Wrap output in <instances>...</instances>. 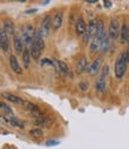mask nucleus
<instances>
[{"label":"nucleus","instance_id":"nucleus-1","mask_svg":"<svg viewBox=\"0 0 129 149\" xmlns=\"http://www.w3.org/2000/svg\"><path fill=\"white\" fill-rule=\"evenodd\" d=\"M127 64H128V62H127V57H126V52H123L119 56V58L115 63V76L117 79L123 78L126 70H127Z\"/></svg>","mask_w":129,"mask_h":149},{"label":"nucleus","instance_id":"nucleus-2","mask_svg":"<svg viewBox=\"0 0 129 149\" xmlns=\"http://www.w3.org/2000/svg\"><path fill=\"white\" fill-rule=\"evenodd\" d=\"M121 32V27H120V22L117 20V18H112L110 19V25H109V31L108 34L110 37V39H117Z\"/></svg>","mask_w":129,"mask_h":149},{"label":"nucleus","instance_id":"nucleus-3","mask_svg":"<svg viewBox=\"0 0 129 149\" xmlns=\"http://www.w3.org/2000/svg\"><path fill=\"white\" fill-rule=\"evenodd\" d=\"M96 29H97V22L96 20H91L89 22V25L86 27V31L85 33L83 34V40L84 43H89L90 39L94 38V36L96 33Z\"/></svg>","mask_w":129,"mask_h":149},{"label":"nucleus","instance_id":"nucleus-4","mask_svg":"<svg viewBox=\"0 0 129 149\" xmlns=\"http://www.w3.org/2000/svg\"><path fill=\"white\" fill-rule=\"evenodd\" d=\"M52 26V19L50 15H46L44 19H43V23H42V27H40V32H42V36L43 38L49 36V32H50V27Z\"/></svg>","mask_w":129,"mask_h":149},{"label":"nucleus","instance_id":"nucleus-5","mask_svg":"<svg viewBox=\"0 0 129 149\" xmlns=\"http://www.w3.org/2000/svg\"><path fill=\"white\" fill-rule=\"evenodd\" d=\"M0 46L4 52H8V47H10V43H8V34L6 33V31L3 29L0 30Z\"/></svg>","mask_w":129,"mask_h":149},{"label":"nucleus","instance_id":"nucleus-6","mask_svg":"<svg viewBox=\"0 0 129 149\" xmlns=\"http://www.w3.org/2000/svg\"><path fill=\"white\" fill-rule=\"evenodd\" d=\"M8 61H10V66H11V70H12L14 73L20 74V73L23 72V70H22V68H20V64H19V62H18V59H17L15 56L11 54Z\"/></svg>","mask_w":129,"mask_h":149},{"label":"nucleus","instance_id":"nucleus-7","mask_svg":"<svg viewBox=\"0 0 129 149\" xmlns=\"http://www.w3.org/2000/svg\"><path fill=\"white\" fill-rule=\"evenodd\" d=\"M13 46H14V50L17 53H22L24 52L25 47H24V40L22 37L19 36H14V38H13Z\"/></svg>","mask_w":129,"mask_h":149},{"label":"nucleus","instance_id":"nucleus-8","mask_svg":"<svg viewBox=\"0 0 129 149\" xmlns=\"http://www.w3.org/2000/svg\"><path fill=\"white\" fill-rule=\"evenodd\" d=\"M101 64H102V59H101V58H96V59L93 62V64L90 65V68H88V69H86V71H88L90 74H93V76H95V74H97V73H98V71H100Z\"/></svg>","mask_w":129,"mask_h":149},{"label":"nucleus","instance_id":"nucleus-9","mask_svg":"<svg viewBox=\"0 0 129 149\" xmlns=\"http://www.w3.org/2000/svg\"><path fill=\"white\" fill-rule=\"evenodd\" d=\"M63 24V13L62 12H58L54 14V17L52 18V29L54 31H57L58 29H61Z\"/></svg>","mask_w":129,"mask_h":149},{"label":"nucleus","instance_id":"nucleus-10","mask_svg":"<svg viewBox=\"0 0 129 149\" xmlns=\"http://www.w3.org/2000/svg\"><path fill=\"white\" fill-rule=\"evenodd\" d=\"M30 51H31V56H32V58L33 59H39V57H40V54H42V47L38 45V43L37 42H33V44L31 45V49H30Z\"/></svg>","mask_w":129,"mask_h":149},{"label":"nucleus","instance_id":"nucleus-11","mask_svg":"<svg viewBox=\"0 0 129 149\" xmlns=\"http://www.w3.org/2000/svg\"><path fill=\"white\" fill-rule=\"evenodd\" d=\"M86 27L88 26H86L84 19L82 17H79L77 19V22H76V33L79 34V36H83L85 33V31H86Z\"/></svg>","mask_w":129,"mask_h":149},{"label":"nucleus","instance_id":"nucleus-12","mask_svg":"<svg viewBox=\"0 0 129 149\" xmlns=\"http://www.w3.org/2000/svg\"><path fill=\"white\" fill-rule=\"evenodd\" d=\"M86 69H88V58L86 56H83L76 65V71L77 73H82L83 71H86Z\"/></svg>","mask_w":129,"mask_h":149},{"label":"nucleus","instance_id":"nucleus-13","mask_svg":"<svg viewBox=\"0 0 129 149\" xmlns=\"http://www.w3.org/2000/svg\"><path fill=\"white\" fill-rule=\"evenodd\" d=\"M3 97L6 98L7 101L12 102V103H15V104H24V101L20 98V97H18L13 94H10V92H4L3 94Z\"/></svg>","mask_w":129,"mask_h":149},{"label":"nucleus","instance_id":"nucleus-14","mask_svg":"<svg viewBox=\"0 0 129 149\" xmlns=\"http://www.w3.org/2000/svg\"><path fill=\"white\" fill-rule=\"evenodd\" d=\"M56 64H57V70H58V72H61V73H65V74H68V76H70L71 77V71H70V69H69V66L63 62V61H56Z\"/></svg>","mask_w":129,"mask_h":149},{"label":"nucleus","instance_id":"nucleus-15","mask_svg":"<svg viewBox=\"0 0 129 149\" xmlns=\"http://www.w3.org/2000/svg\"><path fill=\"white\" fill-rule=\"evenodd\" d=\"M101 43H102L101 38H98V37H94V38L91 39V43H90V51L91 52H97L101 49Z\"/></svg>","mask_w":129,"mask_h":149},{"label":"nucleus","instance_id":"nucleus-16","mask_svg":"<svg viewBox=\"0 0 129 149\" xmlns=\"http://www.w3.org/2000/svg\"><path fill=\"white\" fill-rule=\"evenodd\" d=\"M110 37H109V34H108V32H105L104 33V36H103V38H102V43H101V51L104 53V52H107L108 50H109V46H110Z\"/></svg>","mask_w":129,"mask_h":149},{"label":"nucleus","instance_id":"nucleus-17","mask_svg":"<svg viewBox=\"0 0 129 149\" xmlns=\"http://www.w3.org/2000/svg\"><path fill=\"white\" fill-rule=\"evenodd\" d=\"M31 58H32L31 51H30L27 47H25V50H24V52H23V63H24L25 69H29L30 63H31Z\"/></svg>","mask_w":129,"mask_h":149},{"label":"nucleus","instance_id":"nucleus-18","mask_svg":"<svg viewBox=\"0 0 129 149\" xmlns=\"http://www.w3.org/2000/svg\"><path fill=\"white\" fill-rule=\"evenodd\" d=\"M50 123H51V120L47 116H44V115H42L38 118H36V121H34V124L39 125V127H45V125H49Z\"/></svg>","mask_w":129,"mask_h":149},{"label":"nucleus","instance_id":"nucleus-19","mask_svg":"<svg viewBox=\"0 0 129 149\" xmlns=\"http://www.w3.org/2000/svg\"><path fill=\"white\" fill-rule=\"evenodd\" d=\"M95 86H96V90H97L98 92H103V91L107 89V82H105V78L100 77V78L96 81Z\"/></svg>","mask_w":129,"mask_h":149},{"label":"nucleus","instance_id":"nucleus-20","mask_svg":"<svg viewBox=\"0 0 129 149\" xmlns=\"http://www.w3.org/2000/svg\"><path fill=\"white\" fill-rule=\"evenodd\" d=\"M120 38H121V43H123V44L128 42V25H123L121 27Z\"/></svg>","mask_w":129,"mask_h":149},{"label":"nucleus","instance_id":"nucleus-21","mask_svg":"<svg viewBox=\"0 0 129 149\" xmlns=\"http://www.w3.org/2000/svg\"><path fill=\"white\" fill-rule=\"evenodd\" d=\"M24 107H25V109L27 111H31L32 114L33 113H37V111H39V107L33 104V103H31V102H24Z\"/></svg>","mask_w":129,"mask_h":149},{"label":"nucleus","instance_id":"nucleus-22","mask_svg":"<svg viewBox=\"0 0 129 149\" xmlns=\"http://www.w3.org/2000/svg\"><path fill=\"white\" fill-rule=\"evenodd\" d=\"M4 30L6 31L7 34H14V27H13L12 22L5 20V23H4Z\"/></svg>","mask_w":129,"mask_h":149},{"label":"nucleus","instance_id":"nucleus-23","mask_svg":"<svg viewBox=\"0 0 129 149\" xmlns=\"http://www.w3.org/2000/svg\"><path fill=\"white\" fill-rule=\"evenodd\" d=\"M30 135L33 136V137H42L44 135V132L40 128H34V129L30 130Z\"/></svg>","mask_w":129,"mask_h":149},{"label":"nucleus","instance_id":"nucleus-24","mask_svg":"<svg viewBox=\"0 0 129 149\" xmlns=\"http://www.w3.org/2000/svg\"><path fill=\"white\" fill-rule=\"evenodd\" d=\"M6 121H7V122H10V123H11L13 127H17V128H24V125H23V124H22L19 121H18V120H17L14 116H12L11 118H6Z\"/></svg>","mask_w":129,"mask_h":149},{"label":"nucleus","instance_id":"nucleus-25","mask_svg":"<svg viewBox=\"0 0 129 149\" xmlns=\"http://www.w3.org/2000/svg\"><path fill=\"white\" fill-rule=\"evenodd\" d=\"M0 109H3V110H6L7 111V113H11L12 114V109L7 105V104H5L4 102H1V101H0Z\"/></svg>","mask_w":129,"mask_h":149},{"label":"nucleus","instance_id":"nucleus-26","mask_svg":"<svg viewBox=\"0 0 129 149\" xmlns=\"http://www.w3.org/2000/svg\"><path fill=\"white\" fill-rule=\"evenodd\" d=\"M108 74H109V66H108V65H104V66H103V70H102V76H101V77L107 78Z\"/></svg>","mask_w":129,"mask_h":149},{"label":"nucleus","instance_id":"nucleus-27","mask_svg":"<svg viewBox=\"0 0 129 149\" xmlns=\"http://www.w3.org/2000/svg\"><path fill=\"white\" fill-rule=\"evenodd\" d=\"M54 64H56V63H54L53 61L47 59V58H45V59H43V61H42V65H51V66H53Z\"/></svg>","mask_w":129,"mask_h":149},{"label":"nucleus","instance_id":"nucleus-28","mask_svg":"<svg viewBox=\"0 0 129 149\" xmlns=\"http://www.w3.org/2000/svg\"><path fill=\"white\" fill-rule=\"evenodd\" d=\"M79 89L82 91H86L89 89V84L86 82H82V83H79Z\"/></svg>","mask_w":129,"mask_h":149},{"label":"nucleus","instance_id":"nucleus-29","mask_svg":"<svg viewBox=\"0 0 129 149\" xmlns=\"http://www.w3.org/2000/svg\"><path fill=\"white\" fill-rule=\"evenodd\" d=\"M104 6L105 7H110L112 6V1H104Z\"/></svg>","mask_w":129,"mask_h":149},{"label":"nucleus","instance_id":"nucleus-30","mask_svg":"<svg viewBox=\"0 0 129 149\" xmlns=\"http://www.w3.org/2000/svg\"><path fill=\"white\" fill-rule=\"evenodd\" d=\"M36 11H37V10H36V8H33V10H29V11H26L25 13H27V14H30V13H32V12H36Z\"/></svg>","mask_w":129,"mask_h":149},{"label":"nucleus","instance_id":"nucleus-31","mask_svg":"<svg viewBox=\"0 0 129 149\" xmlns=\"http://www.w3.org/2000/svg\"><path fill=\"white\" fill-rule=\"evenodd\" d=\"M88 4H96V1H95V0H90V1H86Z\"/></svg>","mask_w":129,"mask_h":149},{"label":"nucleus","instance_id":"nucleus-32","mask_svg":"<svg viewBox=\"0 0 129 149\" xmlns=\"http://www.w3.org/2000/svg\"><path fill=\"white\" fill-rule=\"evenodd\" d=\"M128 46H129V25H128V42H127Z\"/></svg>","mask_w":129,"mask_h":149},{"label":"nucleus","instance_id":"nucleus-33","mask_svg":"<svg viewBox=\"0 0 129 149\" xmlns=\"http://www.w3.org/2000/svg\"><path fill=\"white\" fill-rule=\"evenodd\" d=\"M0 49H1V46H0Z\"/></svg>","mask_w":129,"mask_h":149}]
</instances>
